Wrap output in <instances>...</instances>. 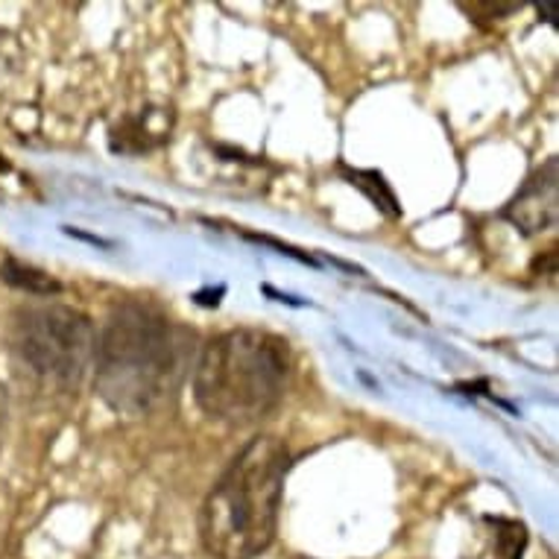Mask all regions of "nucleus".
Segmentation results:
<instances>
[{
    "instance_id": "obj_4",
    "label": "nucleus",
    "mask_w": 559,
    "mask_h": 559,
    "mask_svg": "<svg viewBox=\"0 0 559 559\" xmlns=\"http://www.w3.org/2000/svg\"><path fill=\"white\" fill-rule=\"evenodd\" d=\"M92 320L68 305H29L12 322V352L45 384L71 390L94 360Z\"/></svg>"
},
{
    "instance_id": "obj_2",
    "label": "nucleus",
    "mask_w": 559,
    "mask_h": 559,
    "mask_svg": "<svg viewBox=\"0 0 559 559\" xmlns=\"http://www.w3.org/2000/svg\"><path fill=\"white\" fill-rule=\"evenodd\" d=\"M290 466L278 437H252L200 510V539L214 559H258L275 542Z\"/></svg>"
},
{
    "instance_id": "obj_5",
    "label": "nucleus",
    "mask_w": 559,
    "mask_h": 559,
    "mask_svg": "<svg viewBox=\"0 0 559 559\" xmlns=\"http://www.w3.org/2000/svg\"><path fill=\"white\" fill-rule=\"evenodd\" d=\"M559 212V176L557 158H548L527 182L519 188L513 200L507 202L504 217L522 235H542L557 223Z\"/></svg>"
},
{
    "instance_id": "obj_7",
    "label": "nucleus",
    "mask_w": 559,
    "mask_h": 559,
    "mask_svg": "<svg viewBox=\"0 0 559 559\" xmlns=\"http://www.w3.org/2000/svg\"><path fill=\"white\" fill-rule=\"evenodd\" d=\"M527 542H531L527 527L519 519L484 515V542L475 559H524Z\"/></svg>"
},
{
    "instance_id": "obj_3",
    "label": "nucleus",
    "mask_w": 559,
    "mask_h": 559,
    "mask_svg": "<svg viewBox=\"0 0 559 559\" xmlns=\"http://www.w3.org/2000/svg\"><path fill=\"white\" fill-rule=\"evenodd\" d=\"M290 378V348L278 334L235 329L205 343L193 367V399L205 416L226 425H255L282 402Z\"/></svg>"
},
{
    "instance_id": "obj_6",
    "label": "nucleus",
    "mask_w": 559,
    "mask_h": 559,
    "mask_svg": "<svg viewBox=\"0 0 559 559\" xmlns=\"http://www.w3.org/2000/svg\"><path fill=\"white\" fill-rule=\"evenodd\" d=\"M170 129H174V111L165 106H147L120 118V123L111 127L109 147L120 156H141L167 144Z\"/></svg>"
},
{
    "instance_id": "obj_9",
    "label": "nucleus",
    "mask_w": 559,
    "mask_h": 559,
    "mask_svg": "<svg viewBox=\"0 0 559 559\" xmlns=\"http://www.w3.org/2000/svg\"><path fill=\"white\" fill-rule=\"evenodd\" d=\"M343 174H346L348 185H355L360 191L367 193L369 200L376 202V209H381L390 217H399V202H395V193L390 191V185L384 182V176L378 174V170H346L343 167Z\"/></svg>"
},
{
    "instance_id": "obj_1",
    "label": "nucleus",
    "mask_w": 559,
    "mask_h": 559,
    "mask_svg": "<svg viewBox=\"0 0 559 559\" xmlns=\"http://www.w3.org/2000/svg\"><path fill=\"white\" fill-rule=\"evenodd\" d=\"M188 364V331L141 302L109 313L94 346V386L120 416H147L179 390Z\"/></svg>"
},
{
    "instance_id": "obj_11",
    "label": "nucleus",
    "mask_w": 559,
    "mask_h": 559,
    "mask_svg": "<svg viewBox=\"0 0 559 559\" xmlns=\"http://www.w3.org/2000/svg\"><path fill=\"white\" fill-rule=\"evenodd\" d=\"M536 10H539V15H545V21H548L550 27H557V19H554V15H557V3H539Z\"/></svg>"
},
{
    "instance_id": "obj_10",
    "label": "nucleus",
    "mask_w": 559,
    "mask_h": 559,
    "mask_svg": "<svg viewBox=\"0 0 559 559\" xmlns=\"http://www.w3.org/2000/svg\"><path fill=\"white\" fill-rule=\"evenodd\" d=\"M7 419H10V393L0 381V451H3V437H7Z\"/></svg>"
},
{
    "instance_id": "obj_8",
    "label": "nucleus",
    "mask_w": 559,
    "mask_h": 559,
    "mask_svg": "<svg viewBox=\"0 0 559 559\" xmlns=\"http://www.w3.org/2000/svg\"><path fill=\"white\" fill-rule=\"evenodd\" d=\"M0 282H7L15 290H24L29 296H56L62 294V285L56 282L53 275H47L45 270H38L33 264H24L15 255L3 258L0 264Z\"/></svg>"
}]
</instances>
